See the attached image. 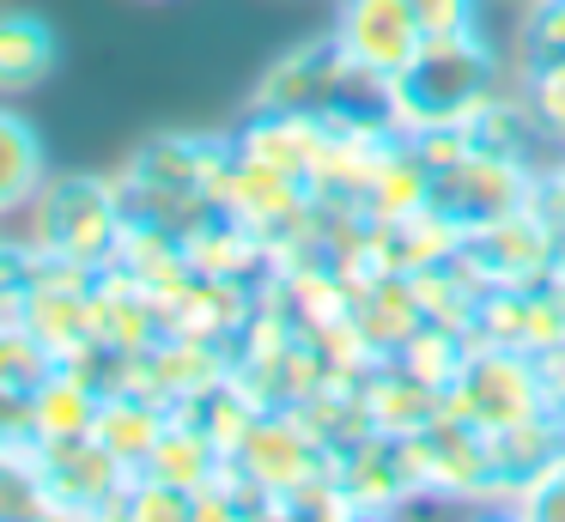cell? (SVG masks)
I'll return each mask as SVG.
<instances>
[{"mask_svg":"<svg viewBox=\"0 0 565 522\" xmlns=\"http://www.w3.org/2000/svg\"><path fill=\"white\" fill-rule=\"evenodd\" d=\"M499 85H504V55L480 24L426 36V49L390 79V121L402 134L462 128Z\"/></svg>","mask_w":565,"mask_h":522,"instance_id":"obj_1","label":"cell"},{"mask_svg":"<svg viewBox=\"0 0 565 522\" xmlns=\"http://www.w3.org/2000/svg\"><path fill=\"white\" fill-rule=\"evenodd\" d=\"M122 231H128L122 189H116V177H92V170H62V177L50 170L38 201L25 206L31 249L55 255V262H79L92 274H104L116 262Z\"/></svg>","mask_w":565,"mask_h":522,"instance_id":"obj_2","label":"cell"},{"mask_svg":"<svg viewBox=\"0 0 565 522\" xmlns=\"http://www.w3.org/2000/svg\"><path fill=\"white\" fill-rule=\"evenodd\" d=\"M444 413L475 432H504V425H529L547 419L553 395H547V371L529 352H504V347H480L468 352L462 376L444 388Z\"/></svg>","mask_w":565,"mask_h":522,"instance_id":"obj_3","label":"cell"},{"mask_svg":"<svg viewBox=\"0 0 565 522\" xmlns=\"http://www.w3.org/2000/svg\"><path fill=\"white\" fill-rule=\"evenodd\" d=\"M31 473H38L43 510H55V516H122L128 480H135V468H122L98 437L38 444Z\"/></svg>","mask_w":565,"mask_h":522,"instance_id":"obj_4","label":"cell"},{"mask_svg":"<svg viewBox=\"0 0 565 522\" xmlns=\"http://www.w3.org/2000/svg\"><path fill=\"white\" fill-rule=\"evenodd\" d=\"M553 225H559V213H553L541 194H529L516 213L468 231L462 267L487 291L492 286H547L553 279Z\"/></svg>","mask_w":565,"mask_h":522,"instance_id":"obj_5","label":"cell"},{"mask_svg":"<svg viewBox=\"0 0 565 522\" xmlns=\"http://www.w3.org/2000/svg\"><path fill=\"white\" fill-rule=\"evenodd\" d=\"M220 206L237 225L256 231L274 255L322 225V206L310 201L305 182L274 170V164H256V158H244V152L232 158V170H225V182H220Z\"/></svg>","mask_w":565,"mask_h":522,"instance_id":"obj_6","label":"cell"},{"mask_svg":"<svg viewBox=\"0 0 565 522\" xmlns=\"http://www.w3.org/2000/svg\"><path fill=\"white\" fill-rule=\"evenodd\" d=\"M232 461L274 498V510H280L298 486H310L317 473L334 468V449L322 444L305 419H298V407H262Z\"/></svg>","mask_w":565,"mask_h":522,"instance_id":"obj_7","label":"cell"},{"mask_svg":"<svg viewBox=\"0 0 565 522\" xmlns=\"http://www.w3.org/2000/svg\"><path fill=\"white\" fill-rule=\"evenodd\" d=\"M535 182H541V164H516V158H492V152H475V146H468L450 170L431 177V206L450 213L462 231H480V225H492V219L516 213V206L535 194Z\"/></svg>","mask_w":565,"mask_h":522,"instance_id":"obj_8","label":"cell"},{"mask_svg":"<svg viewBox=\"0 0 565 522\" xmlns=\"http://www.w3.org/2000/svg\"><path fill=\"white\" fill-rule=\"evenodd\" d=\"M329 36L347 49V61H359L377 79H395L426 49V31L407 12V0H334Z\"/></svg>","mask_w":565,"mask_h":522,"instance_id":"obj_9","label":"cell"},{"mask_svg":"<svg viewBox=\"0 0 565 522\" xmlns=\"http://www.w3.org/2000/svg\"><path fill=\"white\" fill-rule=\"evenodd\" d=\"M475 340L480 347H504V352H529L547 359L565 347V298L559 286H492L475 310Z\"/></svg>","mask_w":565,"mask_h":522,"instance_id":"obj_10","label":"cell"},{"mask_svg":"<svg viewBox=\"0 0 565 522\" xmlns=\"http://www.w3.org/2000/svg\"><path fill=\"white\" fill-rule=\"evenodd\" d=\"M237 152L256 158V164H274L286 177H298L310 189V170L322 158V140H329V116H298V109H249L232 128Z\"/></svg>","mask_w":565,"mask_h":522,"instance_id":"obj_11","label":"cell"},{"mask_svg":"<svg viewBox=\"0 0 565 522\" xmlns=\"http://www.w3.org/2000/svg\"><path fill=\"white\" fill-rule=\"evenodd\" d=\"M359 401H365V425L383 437H414L426 432L431 419L444 413V395L431 383H419L402 359H377L359 383Z\"/></svg>","mask_w":565,"mask_h":522,"instance_id":"obj_12","label":"cell"},{"mask_svg":"<svg viewBox=\"0 0 565 522\" xmlns=\"http://www.w3.org/2000/svg\"><path fill=\"white\" fill-rule=\"evenodd\" d=\"M62 67V36L43 12L31 7H0V97L43 92Z\"/></svg>","mask_w":565,"mask_h":522,"instance_id":"obj_13","label":"cell"},{"mask_svg":"<svg viewBox=\"0 0 565 522\" xmlns=\"http://www.w3.org/2000/svg\"><path fill=\"white\" fill-rule=\"evenodd\" d=\"M50 182V152L31 116H19L0 97V219H25V206L38 201V189Z\"/></svg>","mask_w":565,"mask_h":522,"instance_id":"obj_14","label":"cell"},{"mask_svg":"<svg viewBox=\"0 0 565 522\" xmlns=\"http://www.w3.org/2000/svg\"><path fill=\"white\" fill-rule=\"evenodd\" d=\"M171 425V407L152 395H135V388H110V395L98 401V419H92V437H98L104 449H110L122 468H147L152 444H159V432Z\"/></svg>","mask_w":565,"mask_h":522,"instance_id":"obj_15","label":"cell"},{"mask_svg":"<svg viewBox=\"0 0 565 522\" xmlns=\"http://www.w3.org/2000/svg\"><path fill=\"white\" fill-rule=\"evenodd\" d=\"M419 206H431V164L414 152V140L402 134V140L383 152V164L371 170L359 213H365L371 225H402V219L419 213Z\"/></svg>","mask_w":565,"mask_h":522,"instance_id":"obj_16","label":"cell"},{"mask_svg":"<svg viewBox=\"0 0 565 522\" xmlns=\"http://www.w3.org/2000/svg\"><path fill=\"white\" fill-rule=\"evenodd\" d=\"M92 291V286H86ZM86 291L79 286H31L25 303H19V328L50 352L55 364L74 359L92 340V316H86Z\"/></svg>","mask_w":565,"mask_h":522,"instance_id":"obj_17","label":"cell"},{"mask_svg":"<svg viewBox=\"0 0 565 522\" xmlns=\"http://www.w3.org/2000/svg\"><path fill=\"white\" fill-rule=\"evenodd\" d=\"M462 134H468V146H475V152L516 158V164H541V146H547L516 85H499V92H492L487 104L462 121Z\"/></svg>","mask_w":565,"mask_h":522,"instance_id":"obj_18","label":"cell"},{"mask_svg":"<svg viewBox=\"0 0 565 522\" xmlns=\"http://www.w3.org/2000/svg\"><path fill=\"white\" fill-rule=\"evenodd\" d=\"M98 388L86 383V376L62 371L55 364L50 376H43V388L31 395V437L38 444H62V437H92V419H98Z\"/></svg>","mask_w":565,"mask_h":522,"instance_id":"obj_19","label":"cell"},{"mask_svg":"<svg viewBox=\"0 0 565 522\" xmlns=\"http://www.w3.org/2000/svg\"><path fill=\"white\" fill-rule=\"evenodd\" d=\"M177 413H183V419H195L201 432L213 437V449H220V456H237V444L249 437V425H256L262 401L249 395V388L237 383V371H232L225 383H213V388H201V395L177 401Z\"/></svg>","mask_w":565,"mask_h":522,"instance_id":"obj_20","label":"cell"},{"mask_svg":"<svg viewBox=\"0 0 565 522\" xmlns=\"http://www.w3.org/2000/svg\"><path fill=\"white\" fill-rule=\"evenodd\" d=\"M516 92H523L541 140L565 146V55H553V49H523V55H516Z\"/></svg>","mask_w":565,"mask_h":522,"instance_id":"obj_21","label":"cell"},{"mask_svg":"<svg viewBox=\"0 0 565 522\" xmlns=\"http://www.w3.org/2000/svg\"><path fill=\"white\" fill-rule=\"evenodd\" d=\"M468 352H475V334L468 328H444V322H419V334L407 340L395 359L407 364V371L419 376V383H431L444 395V388L462 376V364H468Z\"/></svg>","mask_w":565,"mask_h":522,"instance_id":"obj_22","label":"cell"},{"mask_svg":"<svg viewBox=\"0 0 565 522\" xmlns=\"http://www.w3.org/2000/svg\"><path fill=\"white\" fill-rule=\"evenodd\" d=\"M504 510H516V516H565V444L504 498Z\"/></svg>","mask_w":565,"mask_h":522,"instance_id":"obj_23","label":"cell"},{"mask_svg":"<svg viewBox=\"0 0 565 522\" xmlns=\"http://www.w3.org/2000/svg\"><path fill=\"white\" fill-rule=\"evenodd\" d=\"M122 516H195V492H183V486L159 480V473L140 468L135 480H128V498H122Z\"/></svg>","mask_w":565,"mask_h":522,"instance_id":"obj_24","label":"cell"},{"mask_svg":"<svg viewBox=\"0 0 565 522\" xmlns=\"http://www.w3.org/2000/svg\"><path fill=\"white\" fill-rule=\"evenodd\" d=\"M523 49L565 55V0H523Z\"/></svg>","mask_w":565,"mask_h":522,"instance_id":"obj_25","label":"cell"},{"mask_svg":"<svg viewBox=\"0 0 565 522\" xmlns=\"http://www.w3.org/2000/svg\"><path fill=\"white\" fill-rule=\"evenodd\" d=\"M407 12L419 19L426 36H450V31L480 24V0H407Z\"/></svg>","mask_w":565,"mask_h":522,"instance_id":"obj_26","label":"cell"},{"mask_svg":"<svg viewBox=\"0 0 565 522\" xmlns=\"http://www.w3.org/2000/svg\"><path fill=\"white\" fill-rule=\"evenodd\" d=\"M535 194L565 219V146H553V158H541V182H535Z\"/></svg>","mask_w":565,"mask_h":522,"instance_id":"obj_27","label":"cell"},{"mask_svg":"<svg viewBox=\"0 0 565 522\" xmlns=\"http://www.w3.org/2000/svg\"><path fill=\"white\" fill-rule=\"evenodd\" d=\"M541 371H547V395H553V419L565 425V347L559 352H547L541 359Z\"/></svg>","mask_w":565,"mask_h":522,"instance_id":"obj_28","label":"cell"},{"mask_svg":"<svg viewBox=\"0 0 565 522\" xmlns=\"http://www.w3.org/2000/svg\"><path fill=\"white\" fill-rule=\"evenodd\" d=\"M553 279H565V219L553 225Z\"/></svg>","mask_w":565,"mask_h":522,"instance_id":"obj_29","label":"cell"},{"mask_svg":"<svg viewBox=\"0 0 565 522\" xmlns=\"http://www.w3.org/2000/svg\"><path fill=\"white\" fill-rule=\"evenodd\" d=\"M553 286H559V298H565V279H553Z\"/></svg>","mask_w":565,"mask_h":522,"instance_id":"obj_30","label":"cell"}]
</instances>
